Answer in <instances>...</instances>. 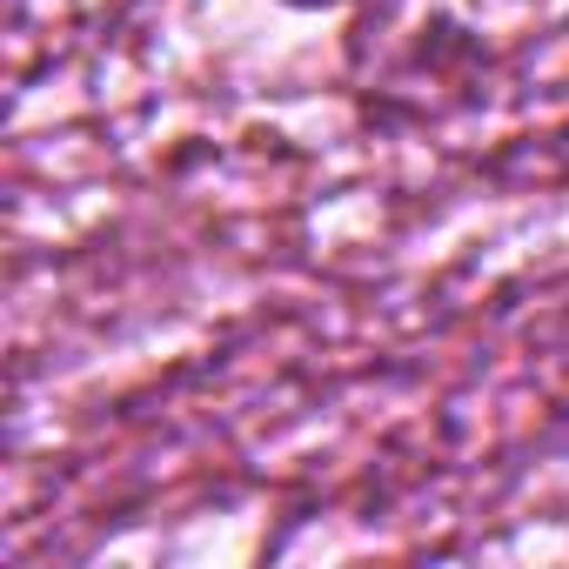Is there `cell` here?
Returning a JSON list of instances; mask_svg holds the SVG:
<instances>
[{"label":"cell","mask_w":569,"mask_h":569,"mask_svg":"<svg viewBox=\"0 0 569 569\" xmlns=\"http://www.w3.org/2000/svg\"><path fill=\"white\" fill-rule=\"evenodd\" d=\"M274 8H296V14H336V8H349V0H274Z\"/></svg>","instance_id":"cell-1"}]
</instances>
